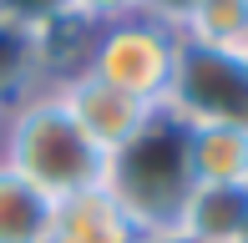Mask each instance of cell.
<instances>
[{
	"label": "cell",
	"instance_id": "1",
	"mask_svg": "<svg viewBox=\"0 0 248 243\" xmlns=\"http://www.w3.org/2000/svg\"><path fill=\"white\" fill-rule=\"evenodd\" d=\"M0 167L41 187L51 203L101 187V178H107V157L86 142V132L56 102L51 86L0 117Z\"/></svg>",
	"mask_w": 248,
	"mask_h": 243
},
{
	"label": "cell",
	"instance_id": "2",
	"mask_svg": "<svg viewBox=\"0 0 248 243\" xmlns=\"http://www.w3.org/2000/svg\"><path fill=\"white\" fill-rule=\"evenodd\" d=\"M101 187L127 208V218L142 228V233H172L177 213H183L187 193H193L187 122L172 117L167 106H157L147 127H142L122 152L107 157Z\"/></svg>",
	"mask_w": 248,
	"mask_h": 243
},
{
	"label": "cell",
	"instance_id": "3",
	"mask_svg": "<svg viewBox=\"0 0 248 243\" xmlns=\"http://www.w3.org/2000/svg\"><path fill=\"white\" fill-rule=\"evenodd\" d=\"M177 46H183L177 26H167L157 15H127V20H111V26L92 30L76 66L147 106H162L167 86H172Z\"/></svg>",
	"mask_w": 248,
	"mask_h": 243
},
{
	"label": "cell",
	"instance_id": "4",
	"mask_svg": "<svg viewBox=\"0 0 248 243\" xmlns=\"http://www.w3.org/2000/svg\"><path fill=\"white\" fill-rule=\"evenodd\" d=\"M162 106L183 122H238V127H248V66H243V56L183 41Z\"/></svg>",
	"mask_w": 248,
	"mask_h": 243
},
{
	"label": "cell",
	"instance_id": "5",
	"mask_svg": "<svg viewBox=\"0 0 248 243\" xmlns=\"http://www.w3.org/2000/svg\"><path fill=\"white\" fill-rule=\"evenodd\" d=\"M51 91H56V102L71 112V122L86 132V142H92L101 157L122 152V147H127V142L152 122V112H157V106L137 102V96H127V91H117V86L96 81V76L81 71V66L61 71V76L51 81Z\"/></svg>",
	"mask_w": 248,
	"mask_h": 243
},
{
	"label": "cell",
	"instance_id": "6",
	"mask_svg": "<svg viewBox=\"0 0 248 243\" xmlns=\"http://www.w3.org/2000/svg\"><path fill=\"white\" fill-rule=\"evenodd\" d=\"M46 243H147V233L127 218V208L107 187H86L51 208Z\"/></svg>",
	"mask_w": 248,
	"mask_h": 243
},
{
	"label": "cell",
	"instance_id": "7",
	"mask_svg": "<svg viewBox=\"0 0 248 243\" xmlns=\"http://www.w3.org/2000/svg\"><path fill=\"white\" fill-rule=\"evenodd\" d=\"M56 81V51L51 30H31L0 15V117L20 106L26 96L46 91Z\"/></svg>",
	"mask_w": 248,
	"mask_h": 243
},
{
	"label": "cell",
	"instance_id": "8",
	"mask_svg": "<svg viewBox=\"0 0 248 243\" xmlns=\"http://www.w3.org/2000/svg\"><path fill=\"white\" fill-rule=\"evenodd\" d=\"M243 223H248V187L193 182L172 233L183 243H238Z\"/></svg>",
	"mask_w": 248,
	"mask_h": 243
},
{
	"label": "cell",
	"instance_id": "9",
	"mask_svg": "<svg viewBox=\"0 0 248 243\" xmlns=\"http://www.w3.org/2000/svg\"><path fill=\"white\" fill-rule=\"evenodd\" d=\"M187 167H193V182L248 187V127H238V122H187Z\"/></svg>",
	"mask_w": 248,
	"mask_h": 243
},
{
	"label": "cell",
	"instance_id": "10",
	"mask_svg": "<svg viewBox=\"0 0 248 243\" xmlns=\"http://www.w3.org/2000/svg\"><path fill=\"white\" fill-rule=\"evenodd\" d=\"M51 197L10 167H0V243H46L51 233Z\"/></svg>",
	"mask_w": 248,
	"mask_h": 243
},
{
	"label": "cell",
	"instance_id": "11",
	"mask_svg": "<svg viewBox=\"0 0 248 243\" xmlns=\"http://www.w3.org/2000/svg\"><path fill=\"white\" fill-rule=\"evenodd\" d=\"M183 41L218 51H243L248 41V0H193V10L183 15Z\"/></svg>",
	"mask_w": 248,
	"mask_h": 243
},
{
	"label": "cell",
	"instance_id": "12",
	"mask_svg": "<svg viewBox=\"0 0 248 243\" xmlns=\"http://www.w3.org/2000/svg\"><path fill=\"white\" fill-rule=\"evenodd\" d=\"M127 15H142V0H66V20L81 30H101Z\"/></svg>",
	"mask_w": 248,
	"mask_h": 243
},
{
	"label": "cell",
	"instance_id": "13",
	"mask_svg": "<svg viewBox=\"0 0 248 243\" xmlns=\"http://www.w3.org/2000/svg\"><path fill=\"white\" fill-rule=\"evenodd\" d=\"M0 15L31 30H56L66 26V0H0Z\"/></svg>",
	"mask_w": 248,
	"mask_h": 243
},
{
	"label": "cell",
	"instance_id": "14",
	"mask_svg": "<svg viewBox=\"0 0 248 243\" xmlns=\"http://www.w3.org/2000/svg\"><path fill=\"white\" fill-rule=\"evenodd\" d=\"M187 10H193V0H142V15H157L167 26H183Z\"/></svg>",
	"mask_w": 248,
	"mask_h": 243
},
{
	"label": "cell",
	"instance_id": "15",
	"mask_svg": "<svg viewBox=\"0 0 248 243\" xmlns=\"http://www.w3.org/2000/svg\"><path fill=\"white\" fill-rule=\"evenodd\" d=\"M238 56H243V66H248V41H243V51H238Z\"/></svg>",
	"mask_w": 248,
	"mask_h": 243
},
{
	"label": "cell",
	"instance_id": "16",
	"mask_svg": "<svg viewBox=\"0 0 248 243\" xmlns=\"http://www.w3.org/2000/svg\"><path fill=\"white\" fill-rule=\"evenodd\" d=\"M238 243H248V223H243V233H238Z\"/></svg>",
	"mask_w": 248,
	"mask_h": 243
}]
</instances>
